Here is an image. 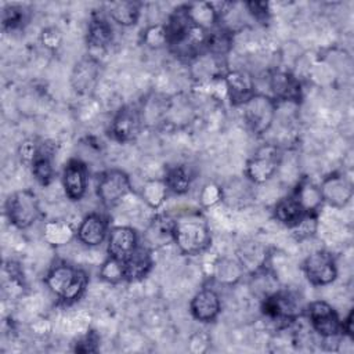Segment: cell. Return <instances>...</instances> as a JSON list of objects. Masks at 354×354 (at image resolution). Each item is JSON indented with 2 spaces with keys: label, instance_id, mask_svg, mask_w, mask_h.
Wrapping results in <instances>:
<instances>
[{
  "label": "cell",
  "instance_id": "30bf717a",
  "mask_svg": "<svg viewBox=\"0 0 354 354\" xmlns=\"http://www.w3.org/2000/svg\"><path fill=\"white\" fill-rule=\"evenodd\" d=\"M322 201L332 207H344L353 198V184L340 173L325 177L319 185Z\"/></svg>",
  "mask_w": 354,
  "mask_h": 354
},
{
  "label": "cell",
  "instance_id": "e575fe53",
  "mask_svg": "<svg viewBox=\"0 0 354 354\" xmlns=\"http://www.w3.org/2000/svg\"><path fill=\"white\" fill-rule=\"evenodd\" d=\"M24 21V8L19 6L8 4L3 8L1 12V25L4 29H15Z\"/></svg>",
  "mask_w": 354,
  "mask_h": 354
},
{
  "label": "cell",
  "instance_id": "cb8c5ba5",
  "mask_svg": "<svg viewBox=\"0 0 354 354\" xmlns=\"http://www.w3.org/2000/svg\"><path fill=\"white\" fill-rule=\"evenodd\" d=\"M140 3L130 0L113 1L108 8V15L111 19L123 28L136 25L140 18Z\"/></svg>",
  "mask_w": 354,
  "mask_h": 354
},
{
  "label": "cell",
  "instance_id": "4dcf8cb0",
  "mask_svg": "<svg viewBox=\"0 0 354 354\" xmlns=\"http://www.w3.org/2000/svg\"><path fill=\"white\" fill-rule=\"evenodd\" d=\"M142 43L149 48H162L169 44V33L166 25L153 24L142 32Z\"/></svg>",
  "mask_w": 354,
  "mask_h": 354
},
{
  "label": "cell",
  "instance_id": "4316f807",
  "mask_svg": "<svg viewBox=\"0 0 354 354\" xmlns=\"http://www.w3.org/2000/svg\"><path fill=\"white\" fill-rule=\"evenodd\" d=\"M232 47V33L224 28L207 30L205 50L213 57H224Z\"/></svg>",
  "mask_w": 354,
  "mask_h": 354
},
{
  "label": "cell",
  "instance_id": "8992f818",
  "mask_svg": "<svg viewBox=\"0 0 354 354\" xmlns=\"http://www.w3.org/2000/svg\"><path fill=\"white\" fill-rule=\"evenodd\" d=\"M131 191L130 177L119 169H109L101 173L97 183V196L106 207L119 205Z\"/></svg>",
  "mask_w": 354,
  "mask_h": 354
},
{
  "label": "cell",
  "instance_id": "d4e9b609",
  "mask_svg": "<svg viewBox=\"0 0 354 354\" xmlns=\"http://www.w3.org/2000/svg\"><path fill=\"white\" fill-rule=\"evenodd\" d=\"M243 268L238 260H232L228 257H218L214 260L212 275L217 282L223 285H234L243 275Z\"/></svg>",
  "mask_w": 354,
  "mask_h": 354
},
{
  "label": "cell",
  "instance_id": "f1b7e54d",
  "mask_svg": "<svg viewBox=\"0 0 354 354\" xmlns=\"http://www.w3.org/2000/svg\"><path fill=\"white\" fill-rule=\"evenodd\" d=\"M163 180L169 188V192L177 195L187 194L192 184L191 173L185 166H174L167 169Z\"/></svg>",
  "mask_w": 354,
  "mask_h": 354
},
{
  "label": "cell",
  "instance_id": "e0dca14e",
  "mask_svg": "<svg viewBox=\"0 0 354 354\" xmlns=\"http://www.w3.org/2000/svg\"><path fill=\"white\" fill-rule=\"evenodd\" d=\"M268 259L267 248L259 242L250 241L239 246L236 252V260L242 266L243 271L254 274L266 267Z\"/></svg>",
  "mask_w": 354,
  "mask_h": 354
},
{
  "label": "cell",
  "instance_id": "277c9868",
  "mask_svg": "<svg viewBox=\"0 0 354 354\" xmlns=\"http://www.w3.org/2000/svg\"><path fill=\"white\" fill-rule=\"evenodd\" d=\"M6 214L8 221L18 230H26L33 225L41 212L37 196L30 189H18L6 201Z\"/></svg>",
  "mask_w": 354,
  "mask_h": 354
},
{
  "label": "cell",
  "instance_id": "b9f144b4",
  "mask_svg": "<svg viewBox=\"0 0 354 354\" xmlns=\"http://www.w3.org/2000/svg\"><path fill=\"white\" fill-rule=\"evenodd\" d=\"M353 319H354V311L350 310L344 319H342V335L353 339Z\"/></svg>",
  "mask_w": 354,
  "mask_h": 354
},
{
  "label": "cell",
  "instance_id": "d6986e66",
  "mask_svg": "<svg viewBox=\"0 0 354 354\" xmlns=\"http://www.w3.org/2000/svg\"><path fill=\"white\" fill-rule=\"evenodd\" d=\"M307 214L310 213L304 210V207L300 205V202L296 199L295 195L279 199L274 206L275 220L289 230L297 225Z\"/></svg>",
  "mask_w": 354,
  "mask_h": 354
},
{
  "label": "cell",
  "instance_id": "9c48e42d",
  "mask_svg": "<svg viewBox=\"0 0 354 354\" xmlns=\"http://www.w3.org/2000/svg\"><path fill=\"white\" fill-rule=\"evenodd\" d=\"M141 129L140 111L131 105L122 106L112 118L109 124L111 136L119 142L133 141Z\"/></svg>",
  "mask_w": 354,
  "mask_h": 354
},
{
  "label": "cell",
  "instance_id": "603a6c76",
  "mask_svg": "<svg viewBox=\"0 0 354 354\" xmlns=\"http://www.w3.org/2000/svg\"><path fill=\"white\" fill-rule=\"evenodd\" d=\"M113 37V30L111 24L102 17H94L88 22L87 29V44L91 50L106 48Z\"/></svg>",
  "mask_w": 354,
  "mask_h": 354
},
{
  "label": "cell",
  "instance_id": "f546056e",
  "mask_svg": "<svg viewBox=\"0 0 354 354\" xmlns=\"http://www.w3.org/2000/svg\"><path fill=\"white\" fill-rule=\"evenodd\" d=\"M293 195L296 196V199L300 202V205L304 207V210L307 213L317 214L318 209L324 203L321 192H319V187H317L311 183H301L296 188Z\"/></svg>",
  "mask_w": 354,
  "mask_h": 354
},
{
  "label": "cell",
  "instance_id": "9a60e30c",
  "mask_svg": "<svg viewBox=\"0 0 354 354\" xmlns=\"http://www.w3.org/2000/svg\"><path fill=\"white\" fill-rule=\"evenodd\" d=\"M191 315L199 322H213L221 313V300L216 290L203 288L194 295L189 303Z\"/></svg>",
  "mask_w": 354,
  "mask_h": 354
},
{
  "label": "cell",
  "instance_id": "8fae6325",
  "mask_svg": "<svg viewBox=\"0 0 354 354\" xmlns=\"http://www.w3.org/2000/svg\"><path fill=\"white\" fill-rule=\"evenodd\" d=\"M106 238H108L106 253L109 257H113L118 260H124L140 245L137 231L129 225L112 227Z\"/></svg>",
  "mask_w": 354,
  "mask_h": 354
},
{
  "label": "cell",
  "instance_id": "ac0fdd59",
  "mask_svg": "<svg viewBox=\"0 0 354 354\" xmlns=\"http://www.w3.org/2000/svg\"><path fill=\"white\" fill-rule=\"evenodd\" d=\"M270 87L279 101H300V82L288 72H274L270 77Z\"/></svg>",
  "mask_w": 354,
  "mask_h": 354
},
{
  "label": "cell",
  "instance_id": "836d02e7",
  "mask_svg": "<svg viewBox=\"0 0 354 354\" xmlns=\"http://www.w3.org/2000/svg\"><path fill=\"white\" fill-rule=\"evenodd\" d=\"M318 230V220H317V214L310 213L307 214L297 225H295L292 228V235L297 239V241H303L307 238H311Z\"/></svg>",
  "mask_w": 354,
  "mask_h": 354
},
{
  "label": "cell",
  "instance_id": "74e56055",
  "mask_svg": "<svg viewBox=\"0 0 354 354\" xmlns=\"http://www.w3.org/2000/svg\"><path fill=\"white\" fill-rule=\"evenodd\" d=\"M40 41L41 44L50 50V51H55L61 47L62 43V33L58 28L55 26H47L41 30L40 33Z\"/></svg>",
  "mask_w": 354,
  "mask_h": 354
},
{
  "label": "cell",
  "instance_id": "ba28073f",
  "mask_svg": "<svg viewBox=\"0 0 354 354\" xmlns=\"http://www.w3.org/2000/svg\"><path fill=\"white\" fill-rule=\"evenodd\" d=\"M306 314L313 329L322 339H333L342 336V319L328 301H310L306 307Z\"/></svg>",
  "mask_w": 354,
  "mask_h": 354
},
{
  "label": "cell",
  "instance_id": "6da1fadb",
  "mask_svg": "<svg viewBox=\"0 0 354 354\" xmlns=\"http://www.w3.org/2000/svg\"><path fill=\"white\" fill-rule=\"evenodd\" d=\"M171 241L184 254H202L212 245V232L207 221L201 214L188 213L174 218Z\"/></svg>",
  "mask_w": 354,
  "mask_h": 354
},
{
  "label": "cell",
  "instance_id": "7a4b0ae2",
  "mask_svg": "<svg viewBox=\"0 0 354 354\" xmlns=\"http://www.w3.org/2000/svg\"><path fill=\"white\" fill-rule=\"evenodd\" d=\"M44 283L61 303L73 304L86 292L88 277L84 270L61 261L47 271Z\"/></svg>",
  "mask_w": 354,
  "mask_h": 354
},
{
  "label": "cell",
  "instance_id": "60d3db41",
  "mask_svg": "<svg viewBox=\"0 0 354 354\" xmlns=\"http://www.w3.org/2000/svg\"><path fill=\"white\" fill-rule=\"evenodd\" d=\"M245 6L256 19H266L270 14L268 3L266 1H248Z\"/></svg>",
  "mask_w": 354,
  "mask_h": 354
},
{
  "label": "cell",
  "instance_id": "5b68a950",
  "mask_svg": "<svg viewBox=\"0 0 354 354\" xmlns=\"http://www.w3.org/2000/svg\"><path fill=\"white\" fill-rule=\"evenodd\" d=\"M281 149L274 144H264L248 159L245 174L252 183L264 184L277 173L281 166Z\"/></svg>",
  "mask_w": 354,
  "mask_h": 354
},
{
  "label": "cell",
  "instance_id": "d590c367",
  "mask_svg": "<svg viewBox=\"0 0 354 354\" xmlns=\"http://www.w3.org/2000/svg\"><path fill=\"white\" fill-rule=\"evenodd\" d=\"M40 144L41 142H39L36 138H32V137L22 140L21 144L18 145V156L21 162L30 166L39 153Z\"/></svg>",
  "mask_w": 354,
  "mask_h": 354
},
{
  "label": "cell",
  "instance_id": "ab89813d",
  "mask_svg": "<svg viewBox=\"0 0 354 354\" xmlns=\"http://www.w3.org/2000/svg\"><path fill=\"white\" fill-rule=\"evenodd\" d=\"M30 330L36 335V336H46L51 332L53 329V324L50 322L48 318H44V317H37L35 318L30 325H29Z\"/></svg>",
  "mask_w": 354,
  "mask_h": 354
},
{
  "label": "cell",
  "instance_id": "44dd1931",
  "mask_svg": "<svg viewBox=\"0 0 354 354\" xmlns=\"http://www.w3.org/2000/svg\"><path fill=\"white\" fill-rule=\"evenodd\" d=\"M32 174L35 180L41 185H48L54 178V166H53V148L48 142H41L39 153L33 163L30 165Z\"/></svg>",
  "mask_w": 354,
  "mask_h": 354
},
{
  "label": "cell",
  "instance_id": "7402d4cb",
  "mask_svg": "<svg viewBox=\"0 0 354 354\" xmlns=\"http://www.w3.org/2000/svg\"><path fill=\"white\" fill-rule=\"evenodd\" d=\"M43 238L48 245L61 248L76 238V230L65 220H50L43 225Z\"/></svg>",
  "mask_w": 354,
  "mask_h": 354
},
{
  "label": "cell",
  "instance_id": "5bb4252c",
  "mask_svg": "<svg viewBox=\"0 0 354 354\" xmlns=\"http://www.w3.org/2000/svg\"><path fill=\"white\" fill-rule=\"evenodd\" d=\"M227 97L230 98L232 105L241 106L246 100H249L254 91V80L248 71L243 69H234L228 71L223 76Z\"/></svg>",
  "mask_w": 354,
  "mask_h": 354
},
{
  "label": "cell",
  "instance_id": "52a82bcc",
  "mask_svg": "<svg viewBox=\"0 0 354 354\" xmlns=\"http://www.w3.org/2000/svg\"><path fill=\"white\" fill-rule=\"evenodd\" d=\"M301 270L307 281L314 286H326L337 277L336 260L330 252L324 249L310 253L304 259Z\"/></svg>",
  "mask_w": 354,
  "mask_h": 354
},
{
  "label": "cell",
  "instance_id": "d6a6232c",
  "mask_svg": "<svg viewBox=\"0 0 354 354\" xmlns=\"http://www.w3.org/2000/svg\"><path fill=\"white\" fill-rule=\"evenodd\" d=\"M224 198L223 188L216 183H206L199 192V203L205 209L217 206Z\"/></svg>",
  "mask_w": 354,
  "mask_h": 354
},
{
  "label": "cell",
  "instance_id": "2e32d148",
  "mask_svg": "<svg viewBox=\"0 0 354 354\" xmlns=\"http://www.w3.org/2000/svg\"><path fill=\"white\" fill-rule=\"evenodd\" d=\"M122 263L124 271V281L129 282H137L144 279L153 266L151 250L147 246L141 245H138L131 254L122 260Z\"/></svg>",
  "mask_w": 354,
  "mask_h": 354
},
{
  "label": "cell",
  "instance_id": "1f68e13d",
  "mask_svg": "<svg viewBox=\"0 0 354 354\" xmlns=\"http://www.w3.org/2000/svg\"><path fill=\"white\" fill-rule=\"evenodd\" d=\"M100 277L109 283H118V282L124 281V271H123L122 260L108 256L106 260L100 267Z\"/></svg>",
  "mask_w": 354,
  "mask_h": 354
},
{
  "label": "cell",
  "instance_id": "8d00e7d4",
  "mask_svg": "<svg viewBox=\"0 0 354 354\" xmlns=\"http://www.w3.org/2000/svg\"><path fill=\"white\" fill-rule=\"evenodd\" d=\"M210 335L205 330H196L188 337V351L192 354H203L210 348Z\"/></svg>",
  "mask_w": 354,
  "mask_h": 354
},
{
  "label": "cell",
  "instance_id": "f35d334b",
  "mask_svg": "<svg viewBox=\"0 0 354 354\" xmlns=\"http://www.w3.org/2000/svg\"><path fill=\"white\" fill-rule=\"evenodd\" d=\"M76 353H95L98 350V337L93 330H86V333L76 340L75 348Z\"/></svg>",
  "mask_w": 354,
  "mask_h": 354
},
{
  "label": "cell",
  "instance_id": "3957f363",
  "mask_svg": "<svg viewBox=\"0 0 354 354\" xmlns=\"http://www.w3.org/2000/svg\"><path fill=\"white\" fill-rule=\"evenodd\" d=\"M242 116L249 127V130L254 134H264L272 126L277 116V101L268 95L254 93L249 100H246L242 105Z\"/></svg>",
  "mask_w": 354,
  "mask_h": 354
},
{
  "label": "cell",
  "instance_id": "4fadbf2b",
  "mask_svg": "<svg viewBox=\"0 0 354 354\" xmlns=\"http://www.w3.org/2000/svg\"><path fill=\"white\" fill-rule=\"evenodd\" d=\"M108 232V220L100 213H90L79 223L76 228V239L88 248H95L102 245Z\"/></svg>",
  "mask_w": 354,
  "mask_h": 354
},
{
  "label": "cell",
  "instance_id": "ffe728a7",
  "mask_svg": "<svg viewBox=\"0 0 354 354\" xmlns=\"http://www.w3.org/2000/svg\"><path fill=\"white\" fill-rule=\"evenodd\" d=\"M98 76V62L94 57L82 59L72 72V86L79 93H87L93 88Z\"/></svg>",
  "mask_w": 354,
  "mask_h": 354
},
{
  "label": "cell",
  "instance_id": "7c38bea8",
  "mask_svg": "<svg viewBox=\"0 0 354 354\" xmlns=\"http://www.w3.org/2000/svg\"><path fill=\"white\" fill-rule=\"evenodd\" d=\"M87 166L79 159H71L62 170V187L65 195L71 201H80L87 191Z\"/></svg>",
  "mask_w": 354,
  "mask_h": 354
},
{
  "label": "cell",
  "instance_id": "484cf974",
  "mask_svg": "<svg viewBox=\"0 0 354 354\" xmlns=\"http://www.w3.org/2000/svg\"><path fill=\"white\" fill-rule=\"evenodd\" d=\"M185 10L187 14L191 19V22L198 26L202 28L205 30H210L213 28H216L217 24V15L210 4V1H195V3H189L185 4Z\"/></svg>",
  "mask_w": 354,
  "mask_h": 354
},
{
  "label": "cell",
  "instance_id": "83f0119b",
  "mask_svg": "<svg viewBox=\"0 0 354 354\" xmlns=\"http://www.w3.org/2000/svg\"><path fill=\"white\" fill-rule=\"evenodd\" d=\"M169 194V188L163 178H149L144 183L141 188V199L151 207V209H159Z\"/></svg>",
  "mask_w": 354,
  "mask_h": 354
}]
</instances>
